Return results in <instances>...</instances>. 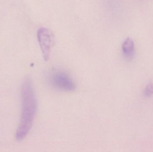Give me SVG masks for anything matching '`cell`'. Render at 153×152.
I'll use <instances>...</instances> for the list:
<instances>
[{
  "mask_svg": "<svg viewBox=\"0 0 153 152\" xmlns=\"http://www.w3.org/2000/svg\"><path fill=\"white\" fill-rule=\"evenodd\" d=\"M37 35L44 59L48 60L50 56L51 49L54 43L53 35L48 29L41 28L38 30Z\"/></svg>",
  "mask_w": 153,
  "mask_h": 152,
  "instance_id": "7a4b0ae2",
  "label": "cell"
},
{
  "mask_svg": "<svg viewBox=\"0 0 153 152\" xmlns=\"http://www.w3.org/2000/svg\"><path fill=\"white\" fill-rule=\"evenodd\" d=\"M22 109L20 122L16 133L17 140L22 141L31 129L37 110V101L31 79H24L21 88Z\"/></svg>",
  "mask_w": 153,
  "mask_h": 152,
  "instance_id": "6da1fadb",
  "label": "cell"
},
{
  "mask_svg": "<svg viewBox=\"0 0 153 152\" xmlns=\"http://www.w3.org/2000/svg\"><path fill=\"white\" fill-rule=\"evenodd\" d=\"M153 94V84L150 83L148 84L144 91V95L146 97H150Z\"/></svg>",
  "mask_w": 153,
  "mask_h": 152,
  "instance_id": "5b68a950",
  "label": "cell"
},
{
  "mask_svg": "<svg viewBox=\"0 0 153 152\" xmlns=\"http://www.w3.org/2000/svg\"><path fill=\"white\" fill-rule=\"evenodd\" d=\"M50 81L54 87L62 91L70 92L74 91L76 88L71 79L63 71L53 72L50 76Z\"/></svg>",
  "mask_w": 153,
  "mask_h": 152,
  "instance_id": "3957f363",
  "label": "cell"
},
{
  "mask_svg": "<svg viewBox=\"0 0 153 152\" xmlns=\"http://www.w3.org/2000/svg\"><path fill=\"white\" fill-rule=\"evenodd\" d=\"M122 51L125 58L128 60H130L134 58L135 54V43L133 39L127 37L125 39L122 45Z\"/></svg>",
  "mask_w": 153,
  "mask_h": 152,
  "instance_id": "277c9868",
  "label": "cell"
}]
</instances>
